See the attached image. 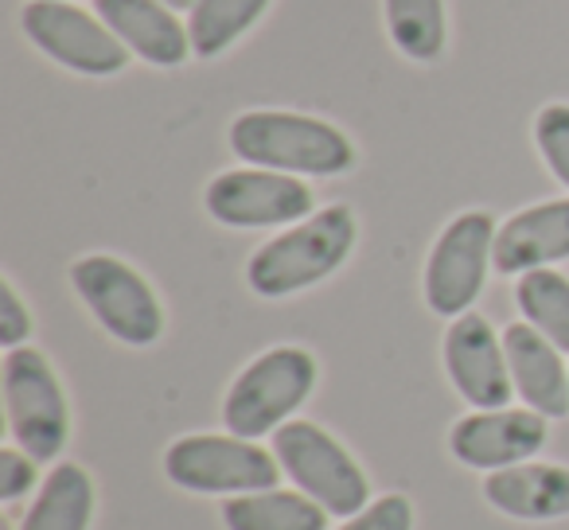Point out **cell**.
<instances>
[{"instance_id":"6da1fadb","label":"cell","mask_w":569,"mask_h":530,"mask_svg":"<svg viewBox=\"0 0 569 530\" xmlns=\"http://www.w3.org/2000/svg\"><path fill=\"white\" fill-rule=\"evenodd\" d=\"M359 238L356 211L348 203H332L312 211L309 219L284 227L246 261V286L266 301L305 293L328 281L351 258Z\"/></svg>"},{"instance_id":"7a4b0ae2","label":"cell","mask_w":569,"mask_h":530,"mask_svg":"<svg viewBox=\"0 0 569 530\" xmlns=\"http://www.w3.org/2000/svg\"><path fill=\"white\" fill-rule=\"evenodd\" d=\"M230 152L253 168L289 176H343L356 168V144L325 118L293 110H246L227 129Z\"/></svg>"},{"instance_id":"3957f363","label":"cell","mask_w":569,"mask_h":530,"mask_svg":"<svg viewBox=\"0 0 569 530\" xmlns=\"http://www.w3.org/2000/svg\"><path fill=\"white\" fill-rule=\"evenodd\" d=\"M317 379L320 367L312 351L293 348V343L261 351L230 382L227 398H222V426L246 441L277 433L312 398Z\"/></svg>"},{"instance_id":"277c9868","label":"cell","mask_w":569,"mask_h":530,"mask_svg":"<svg viewBox=\"0 0 569 530\" xmlns=\"http://www.w3.org/2000/svg\"><path fill=\"white\" fill-rule=\"evenodd\" d=\"M273 457L293 488L332 519H351L371 503V483L359 460L317 421H284L273 433Z\"/></svg>"},{"instance_id":"5b68a950","label":"cell","mask_w":569,"mask_h":530,"mask_svg":"<svg viewBox=\"0 0 569 530\" xmlns=\"http://www.w3.org/2000/svg\"><path fill=\"white\" fill-rule=\"evenodd\" d=\"M0 387H4V421L12 441L32 460L63 457L71 441V406L51 359L36 348L4 351Z\"/></svg>"},{"instance_id":"8992f818","label":"cell","mask_w":569,"mask_h":530,"mask_svg":"<svg viewBox=\"0 0 569 530\" xmlns=\"http://www.w3.org/2000/svg\"><path fill=\"white\" fill-rule=\"evenodd\" d=\"M71 286L90 317L126 348H152L164 336V304L129 261L113 253H82L71 261Z\"/></svg>"},{"instance_id":"52a82bcc","label":"cell","mask_w":569,"mask_h":530,"mask_svg":"<svg viewBox=\"0 0 569 530\" xmlns=\"http://www.w3.org/2000/svg\"><path fill=\"white\" fill-rule=\"evenodd\" d=\"M164 476L191 496H253L281 480V464L258 441L234 433H191L168 444Z\"/></svg>"},{"instance_id":"ba28073f","label":"cell","mask_w":569,"mask_h":530,"mask_svg":"<svg viewBox=\"0 0 569 530\" xmlns=\"http://www.w3.org/2000/svg\"><path fill=\"white\" fill-rule=\"evenodd\" d=\"M20 28L28 43L51 59L87 79H113L129 67L133 51L106 28L98 12H87L67 0H28L20 9Z\"/></svg>"},{"instance_id":"9c48e42d","label":"cell","mask_w":569,"mask_h":530,"mask_svg":"<svg viewBox=\"0 0 569 530\" xmlns=\"http://www.w3.org/2000/svg\"><path fill=\"white\" fill-rule=\"evenodd\" d=\"M496 219L488 211H460L437 234L426 261V304L433 317H465L483 293L488 270L496 266Z\"/></svg>"},{"instance_id":"30bf717a","label":"cell","mask_w":569,"mask_h":530,"mask_svg":"<svg viewBox=\"0 0 569 530\" xmlns=\"http://www.w3.org/2000/svg\"><path fill=\"white\" fill-rule=\"evenodd\" d=\"M207 214L222 227L258 230V227H289L317 211L312 188L301 176L273 172V168H234L219 172L203 191Z\"/></svg>"},{"instance_id":"8fae6325","label":"cell","mask_w":569,"mask_h":530,"mask_svg":"<svg viewBox=\"0 0 569 530\" xmlns=\"http://www.w3.org/2000/svg\"><path fill=\"white\" fill-rule=\"evenodd\" d=\"M445 371L457 394L476 410H503L515 398L503 340L480 312H465L445 332Z\"/></svg>"},{"instance_id":"7c38bea8","label":"cell","mask_w":569,"mask_h":530,"mask_svg":"<svg viewBox=\"0 0 569 530\" xmlns=\"http://www.w3.org/2000/svg\"><path fill=\"white\" fill-rule=\"evenodd\" d=\"M546 444V418L535 410H476L449 429V449L460 464L499 472L527 464Z\"/></svg>"},{"instance_id":"4fadbf2b","label":"cell","mask_w":569,"mask_h":530,"mask_svg":"<svg viewBox=\"0 0 569 530\" xmlns=\"http://www.w3.org/2000/svg\"><path fill=\"white\" fill-rule=\"evenodd\" d=\"M503 351L511 367L515 394L527 402V410L550 418H569V367L561 351L542 332L519 320L503 328Z\"/></svg>"},{"instance_id":"5bb4252c","label":"cell","mask_w":569,"mask_h":530,"mask_svg":"<svg viewBox=\"0 0 569 530\" xmlns=\"http://www.w3.org/2000/svg\"><path fill=\"white\" fill-rule=\"evenodd\" d=\"M569 258V199L522 207L496 234V270L522 278L530 270H550Z\"/></svg>"},{"instance_id":"9a60e30c","label":"cell","mask_w":569,"mask_h":530,"mask_svg":"<svg viewBox=\"0 0 569 530\" xmlns=\"http://www.w3.org/2000/svg\"><path fill=\"white\" fill-rule=\"evenodd\" d=\"M94 12L141 63L180 67L196 56L188 28L164 0H94Z\"/></svg>"},{"instance_id":"2e32d148","label":"cell","mask_w":569,"mask_h":530,"mask_svg":"<svg viewBox=\"0 0 569 530\" xmlns=\"http://www.w3.org/2000/svg\"><path fill=\"white\" fill-rule=\"evenodd\" d=\"M483 499L499 514L519 522H553L569 514V468L566 464H511L488 472Z\"/></svg>"},{"instance_id":"e0dca14e","label":"cell","mask_w":569,"mask_h":530,"mask_svg":"<svg viewBox=\"0 0 569 530\" xmlns=\"http://www.w3.org/2000/svg\"><path fill=\"white\" fill-rule=\"evenodd\" d=\"M94 522V480L82 464H56L40 483L20 530H90Z\"/></svg>"},{"instance_id":"ac0fdd59","label":"cell","mask_w":569,"mask_h":530,"mask_svg":"<svg viewBox=\"0 0 569 530\" xmlns=\"http://www.w3.org/2000/svg\"><path fill=\"white\" fill-rule=\"evenodd\" d=\"M332 514L312 503L305 491H253V496H230L222 503L227 530H328Z\"/></svg>"},{"instance_id":"d6986e66","label":"cell","mask_w":569,"mask_h":530,"mask_svg":"<svg viewBox=\"0 0 569 530\" xmlns=\"http://www.w3.org/2000/svg\"><path fill=\"white\" fill-rule=\"evenodd\" d=\"M387 36L410 63H437L449 43L445 0H382Z\"/></svg>"},{"instance_id":"ffe728a7","label":"cell","mask_w":569,"mask_h":530,"mask_svg":"<svg viewBox=\"0 0 569 530\" xmlns=\"http://www.w3.org/2000/svg\"><path fill=\"white\" fill-rule=\"evenodd\" d=\"M273 0H196L188 12V36L196 59H219L230 51L261 17Z\"/></svg>"},{"instance_id":"44dd1931","label":"cell","mask_w":569,"mask_h":530,"mask_svg":"<svg viewBox=\"0 0 569 530\" xmlns=\"http://www.w3.org/2000/svg\"><path fill=\"white\" fill-rule=\"evenodd\" d=\"M515 304L535 332L569 356V278L558 270H530L515 286Z\"/></svg>"},{"instance_id":"7402d4cb","label":"cell","mask_w":569,"mask_h":530,"mask_svg":"<svg viewBox=\"0 0 569 530\" xmlns=\"http://www.w3.org/2000/svg\"><path fill=\"white\" fill-rule=\"evenodd\" d=\"M535 144L553 180L569 188V102H550L538 110Z\"/></svg>"},{"instance_id":"603a6c76","label":"cell","mask_w":569,"mask_h":530,"mask_svg":"<svg viewBox=\"0 0 569 530\" xmlns=\"http://www.w3.org/2000/svg\"><path fill=\"white\" fill-rule=\"evenodd\" d=\"M340 530H413V507L406 496H382L351 514Z\"/></svg>"},{"instance_id":"cb8c5ba5","label":"cell","mask_w":569,"mask_h":530,"mask_svg":"<svg viewBox=\"0 0 569 530\" xmlns=\"http://www.w3.org/2000/svg\"><path fill=\"white\" fill-rule=\"evenodd\" d=\"M36 464L40 460H32L24 449H12V444L0 449V499L4 503H17V499H24L36 488V480H40Z\"/></svg>"},{"instance_id":"d4e9b609","label":"cell","mask_w":569,"mask_h":530,"mask_svg":"<svg viewBox=\"0 0 569 530\" xmlns=\"http://www.w3.org/2000/svg\"><path fill=\"white\" fill-rule=\"evenodd\" d=\"M32 336V312L24 309L17 286L9 278L0 281V343L4 348H24V340Z\"/></svg>"},{"instance_id":"484cf974","label":"cell","mask_w":569,"mask_h":530,"mask_svg":"<svg viewBox=\"0 0 569 530\" xmlns=\"http://www.w3.org/2000/svg\"><path fill=\"white\" fill-rule=\"evenodd\" d=\"M168 9H176V12H191L196 9V0H164Z\"/></svg>"},{"instance_id":"4316f807","label":"cell","mask_w":569,"mask_h":530,"mask_svg":"<svg viewBox=\"0 0 569 530\" xmlns=\"http://www.w3.org/2000/svg\"><path fill=\"white\" fill-rule=\"evenodd\" d=\"M0 530H17V527H12V522H0Z\"/></svg>"}]
</instances>
